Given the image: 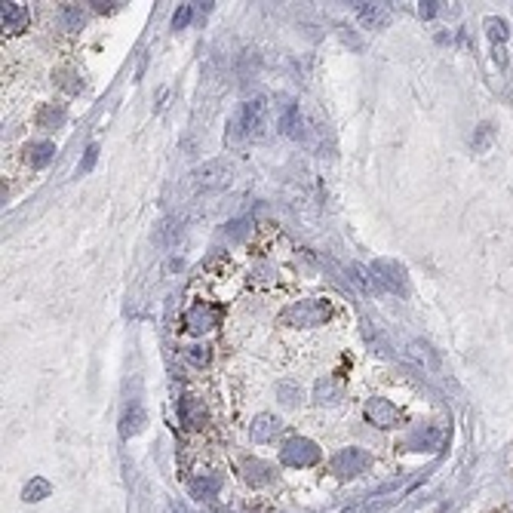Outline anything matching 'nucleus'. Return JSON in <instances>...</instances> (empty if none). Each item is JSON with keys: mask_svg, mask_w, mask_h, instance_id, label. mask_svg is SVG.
<instances>
[{"mask_svg": "<svg viewBox=\"0 0 513 513\" xmlns=\"http://www.w3.org/2000/svg\"><path fill=\"white\" fill-rule=\"evenodd\" d=\"M265 126H267V105H265V99H255V102L240 105V111L228 120L224 139H228L231 145H237L243 139H262Z\"/></svg>", "mask_w": 513, "mask_h": 513, "instance_id": "nucleus-1", "label": "nucleus"}, {"mask_svg": "<svg viewBox=\"0 0 513 513\" xmlns=\"http://www.w3.org/2000/svg\"><path fill=\"white\" fill-rule=\"evenodd\" d=\"M218 319H222V310L218 308H213V305H194L184 314V326H188L191 332H197V335H203V332H209L213 326H218Z\"/></svg>", "mask_w": 513, "mask_h": 513, "instance_id": "nucleus-8", "label": "nucleus"}, {"mask_svg": "<svg viewBox=\"0 0 513 513\" xmlns=\"http://www.w3.org/2000/svg\"><path fill=\"white\" fill-rule=\"evenodd\" d=\"M145 424H148L145 409H141V406H129V409H126V415L120 418V433L129 440V436H136V433L145 431Z\"/></svg>", "mask_w": 513, "mask_h": 513, "instance_id": "nucleus-15", "label": "nucleus"}, {"mask_svg": "<svg viewBox=\"0 0 513 513\" xmlns=\"http://www.w3.org/2000/svg\"><path fill=\"white\" fill-rule=\"evenodd\" d=\"M372 464V458H369V452H363V449H341L338 455L332 458V474L335 476H357V474H363V470Z\"/></svg>", "mask_w": 513, "mask_h": 513, "instance_id": "nucleus-6", "label": "nucleus"}, {"mask_svg": "<svg viewBox=\"0 0 513 513\" xmlns=\"http://www.w3.org/2000/svg\"><path fill=\"white\" fill-rule=\"evenodd\" d=\"M360 22L372 31H381L391 22V13L384 4H360Z\"/></svg>", "mask_w": 513, "mask_h": 513, "instance_id": "nucleus-14", "label": "nucleus"}, {"mask_svg": "<svg viewBox=\"0 0 513 513\" xmlns=\"http://www.w3.org/2000/svg\"><path fill=\"white\" fill-rule=\"evenodd\" d=\"M0 25H4L6 34H19L25 25H28V6H22V4H4V10H0Z\"/></svg>", "mask_w": 513, "mask_h": 513, "instance_id": "nucleus-12", "label": "nucleus"}, {"mask_svg": "<svg viewBox=\"0 0 513 513\" xmlns=\"http://www.w3.org/2000/svg\"><path fill=\"white\" fill-rule=\"evenodd\" d=\"M280 418L277 415H267V412H262V415H255L252 418V427H249V433H252V443H271L277 433H280Z\"/></svg>", "mask_w": 513, "mask_h": 513, "instance_id": "nucleus-10", "label": "nucleus"}, {"mask_svg": "<svg viewBox=\"0 0 513 513\" xmlns=\"http://www.w3.org/2000/svg\"><path fill=\"white\" fill-rule=\"evenodd\" d=\"M49 492H53V486H49L44 476H34V479H31V483L22 489V501H28V504L44 501V498H49Z\"/></svg>", "mask_w": 513, "mask_h": 513, "instance_id": "nucleus-20", "label": "nucleus"}, {"mask_svg": "<svg viewBox=\"0 0 513 513\" xmlns=\"http://www.w3.org/2000/svg\"><path fill=\"white\" fill-rule=\"evenodd\" d=\"M25 160H28L34 170H44V166H49L53 163V157H56V145L53 141H31V145H25Z\"/></svg>", "mask_w": 513, "mask_h": 513, "instance_id": "nucleus-13", "label": "nucleus"}, {"mask_svg": "<svg viewBox=\"0 0 513 513\" xmlns=\"http://www.w3.org/2000/svg\"><path fill=\"white\" fill-rule=\"evenodd\" d=\"M184 357H188L194 366H206L209 363V348L206 344H191V348L184 350Z\"/></svg>", "mask_w": 513, "mask_h": 513, "instance_id": "nucleus-26", "label": "nucleus"}, {"mask_svg": "<svg viewBox=\"0 0 513 513\" xmlns=\"http://www.w3.org/2000/svg\"><path fill=\"white\" fill-rule=\"evenodd\" d=\"M332 317V308L326 301H317V298H305V301H296L283 310V323L286 326H298V329H314V326H323L329 323Z\"/></svg>", "mask_w": 513, "mask_h": 513, "instance_id": "nucleus-2", "label": "nucleus"}, {"mask_svg": "<svg viewBox=\"0 0 513 513\" xmlns=\"http://www.w3.org/2000/svg\"><path fill=\"white\" fill-rule=\"evenodd\" d=\"M234 182V166L228 160H209L191 172V184L197 191H224Z\"/></svg>", "mask_w": 513, "mask_h": 513, "instance_id": "nucleus-3", "label": "nucleus"}, {"mask_svg": "<svg viewBox=\"0 0 513 513\" xmlns=\"http://www.w3.org/2000/svg\"><path fill=\"white\" fill-rule=\"evenodd\" d=\"M314 400L319 403V406H326V403H338L341 388L332 381V378H323V381H317V388H314Z\"/></svg>", "mask_w": 513, "mask_h": 513, "instance_id": "nucleus-21", "label": "nucleus"}, {"mask_svg": "<svg viewBox=\"0 0 513 513\" xmlns=\"http://www.w3.org/2000/svg\"><path fill=\"white\" fill-rule=\"evenodd\" d=\"M182 234H184L182 218L170 215V218H163V222H160L157 228H154V234H151V240H154V246H160V249H172L175 243L182 240Z\"/></svg>", "mask_w": 513, "mask_h": 513, "instance_id": "nucleus-9", "label": "nucleus"}, {"mask_svg": "<svg viewBox=\"0 0 513 513\" xmlns=\"http://www.w3.org/2000/svg\"><path fill=\"white\" fill-rule=\"evenodd\" d=\"M366 418L375 427H397L400 424V409L384 397H372L366 403Z\"/></svg>", "mask_w": 513, "mask_h": 513, "instance_id": "nucleus-7", "label": "nucleus"}, {"mask_svg": "<svg viewBox=\"0 0 513 513\" xmlns=\"http://www.w3.org/2000/svg\"><path fill=\"white\" fill-rule=\"evenodd\" d=\"M194 6L197 4H184V6H179V13L172 15V31H184L191 25V19H194Z\"/></svg>", "mask_w": 513, "mask_h": 513, "instance_id": "nucleus-25", "label": "nucleus"}, {"mask_svg": "<svg viewBox=\"0 0 513 513\" xmlns=\"http://www.w3.org/2000/svg\"><path fill=\"white\" fill-rule=\"evenodd\" d=\"M280 458L289 467H310L319 461V445L314 440H305V436H296V440H289L283 445Z\"/></svg>", "mask_w": 513, "mask_h": 513, "instance_id": "nucleus-5", "label": "nucleus"}, {"mask_svg": "<svg viewBox=\"0 0 513 513\" xmlns=\"http://www.w3.org/2000/svg\"><path fill=\"white\" fill-rule=\"evenodd\" d=\"M96 160H99V145H89L87 148V157H83V163L77 166V175H87L92 166H96Z\"/></svg>", "mask_w": 513, "mask_h": 513, "instance_id": "nucleus-31", "label": "nucleus"}, {"mask_svg": "<svg viewBox=\"0 0 513 513\" xmlns=\"http://www.w3.org/2000/svg\"><path fill=\"white\" fill-rule=\"evenodd\" d=\"M34 123L40 126V129H46V132H53V129H58V126L65 123V105H44L37 111V117H34Z\"/></svg>", "mask_w": 513, "mask_h": 513, "instance_id": "nucleus-16", "label": "nucleus"}, {"mask_svg": "<svg viewBox=\"0 0 513 513\" xmlns=\"http://www.w3.org/2000/svg\"><path fill=\"white\" fill-rule=\"evenodd\" d=\"M58 22H62L65 31H80L83 22H87V15L77 4H62V10H58Z\"/></svg>", "mask_w": 513, "mask_h": 513, "instance_id": "nucleus-18", "label": "nucleus"}, {"mask_svg": "<svg viewBox=\"0 0 513 513\" xmlns=\"http://www.w3.org/2000/svg\"><path fill=\"white\" fill-rule=\"evenodd\" d=\"M409 354L415 357L422 366L431 369V372H436V369H440V357H436L433 350H431V344H424V341H412V344H409Z\"/></svg>", "mask_w": 513, "mask_h": 513, "instance_id": "nucleus-19", "label": "nucleus"}, {"mask_svg": "<svg viewBox=\"0 0 513 513\" xmlns=\"http://www.w3.org/2000/svg\"><path fill=\"white\" fill-rule=\"evenodd\" d=\"M375 280L378 292H393V296H406L409 292V280H406V267L400 262H391V258H378V262L369 267Z\"/></svg>", "mask_w": 513, "mask_h": 513, "instance_id": "nucleus-4", "label": "nucleus"}, {"mask_svg": "<svg viewBox=\"0 0 513 513\" xmlns=\"http://www.w3.org/2000/svg\"><path fill=\"white\" fill-rule=\"evenodd\" d=\"M249 224H252L249 218H237V222H231L228 228H224V234H228L231 240H243L246 237V231H249Z\"/></svg>", "mask_w": 513, "mask_h": 513, "instance_id": "nucleus-28", "label": "nucleus"}, {"mask_svg": "<svg viewBox=\"0 0 513 513\" xmlns=\"http://www.w3.org/2000/svg\"><path fill=\"white\" fill-rule=\"evenodd\" d=\"M440 6H445V4H436V0H424V4H418V15H422V19H433V15L440 13Z\"/></svg>", "mask_w": 513, "mask_h": 513, "instance_id": "nucleus-32", "label": "nucleus"}, {"mask_svg": "<svg viewBox=\"0 0 513 513\" xmlns=\"http://www.w3.org/2000/svg\"><path fill=\"white\" fill-rule=\"evenodd\" d=\"M277 393H280V397H283V403H286V406H296V403L301 400V391L296 388V384H289V381L277 384Z\"/></svg>", "mask_w": 513, "mask_h": 513, "instance_id": "nucleus-27", "label": "nucleus"}, {"mask_svg": "<svg viewBox=\"0 0 513 513\" xmlns=\"http://www.w3.org/2000/svg\"><path fill=\"white\" fill-rule=\"evenodd\" d=\"M62 87H65V89H71V92H80V83H77V77H74V74H65Z\"/></svg>", "mask_w": 513, "mask_h": 513, "instance_id": "nucleus-33", "label": "nucleus"}, {"mask_svg": "<svg viewBox=\"0 0 513 513\" xmlns=\"http://www.w3.org/2000/svg\"><path fill=\"white\" fill-rule=\"evenodd\" d=\"M246 476L252 479V483H265V479H267V467L258 464V461H246Z\"/></svg>", "mask_w": 513, "mask_h": 513, "instance_id": "nucleus-30", "label": "nucleus"}, {"mask_svg": "<svg viewBox=\"0 0 513 513\" xmlns=\"http://www.w3.org/2000/svg\"><path fill=\"white\" fill-rule=\"evenodd\" d=\"M369 274H372V271H366L363 265H350V280H354V283L360 286V292L372 296V292H378V289H375V280H372Z\"/></svg>", "mask_w": 513, "mask_h": 513, "instance_id": "nucleus-23", "label": "nucleus"}, {"mask_svg": "<svg viewBox=\"0 0 513 513\" xmlns=\"http://www.w3.org/2000/svg\"><path fill=\"white\" fill-rule=\"evenodd\" d=\"M218 489H222V479L218 476H197L194 483H191V498L209 501V498H215L218 495Z\"/></svg>", "mask_w": 513, "mask_h": 513, "instance_id": "nucleus-17", "label": "nucleus"}, {"mask_svg": "<svg viewBox=\"0 0 513 513\" xmlns=\"http://www.w3.org/2000/svg\"><path fill=\"white\" fill-rule=\"evenodd\" d=\"M492 139H495V126H492V123H479V126H476V132H474V151H476V154L489 151Z\"/></svg>", "mask_w": 513, "mask_h": 513, "instance_id": "nucleus-24", "label": "nucleus"}, {"mask_svg": "<svg viewBox=\"0 0 513 513\" xmlns=\"http://www.w3.org/2000/svg\"><path fill=\"white\" fill-rule=\"evenodd\" d=\"M384 504H388V501H375V495H372L369 501H360V504H354V507H348L344 513H375V510H381Z\"/></svg>", "mask_w": 513, "mask_h": 513, "instance_id": "nucleus-29", "label": "nucleus"}, {"mask_svg": "<svg viewBox=\"0 0 513 513\" xmlns=\"http://www.w3.org/2000/svg\"><path fill=\"white\" fill-rule=\"evenodd\" d=\"M179 415H182V424L191 427V431L203 427V422H206V406H203V400L184 397V400L179 403Z\"/></svg>", "mask_w": 513, "mask_h": 513, "instance_id": "nucleus-11", "label": "nucleus"}, {"mask_svg": "<svg viewBox=\"0 0 513 513\" xmlns=\"http://www.w3.org/2000/svg\"><path fill=\"white\" fill-rule=\"evenodd\" d=\"M486 34H489V40H492L495 46H498V44H507V37H510L507 22L498 19V15H489V19H486Z\"/></svg>", "mask_w": 513, "mask_h": 513, "instance_id": "nucleus-22", "label": "nucleus"}]
</instances>
